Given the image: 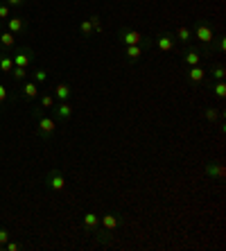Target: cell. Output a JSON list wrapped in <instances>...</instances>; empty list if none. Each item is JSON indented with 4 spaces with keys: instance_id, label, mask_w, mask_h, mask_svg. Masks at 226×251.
Masks as SVG:
<instances>
[{
    "instance_id": "1",
    "label": "cell",
    "mask_w": 226,
    "mask_h": 251,
    "mask_svg": "<svg viewBox=\"0 0 226 251\" xmlns=\"http://www.w3.org/2000/svg\"><path fill=\"white\" fill-rule=\"evenodd\" d=\"M192 36L199 41V50H202L203 54H213V50H210V46H213V41H215L213 25L206 23V21H197V25L192 27Z\"/></svg>"
},
{
    "instance_id": "2",
    "label": "cell",
    "mask_w": 226,
    "mask_h": 251,
    "mask_svg": "<svg viewBox=\"0 0 226 251\" xmlns=\"http://www.w3.org/2000/svg\"><path fill=\"white\" fill-rule=\"evenodd\" d=\"M118 41L122 43V46H140V43H147L149 39L143 34V32H138V29L120 27L118 29Z\"/></svg>"
},
{
    "instance_id": "3",
    "label": "cell",
    "mask_w": 226,
    "mask_h": 251,
    "mask_svg": "<svg viewBox=\"0 0 226 251\" xmlns=\"http://www.w3.org/2000/svg\"><path fill=\"white\" fill-rule=\"evenodd\" d=\"M32 113H34V118H36V127H39V134H41V138L48 140L50 136L57 131V123H54L50 116H43L41 109H34Z\"/></svg>"
},
{
    "instance_id": "4",
    "label": "cell",
    "mask_w": 226,
    "mask_h": 251,
    "mask_svg": "<svg viewBox=\"0 0 226 251\" xmlns=\"http://www.w3.org/2000/svg\"><path fill=\"white\" fill-rule=\"evenodd\" d=\"M66 186H68V179L61 170H50L48 175H45V188L52 190V193H64Z\"/></svg>"
},
{
    "instance_id": "5",
    "label": "cell",
    "mask_w": 226,
    "mask_h": 251,
    "mask_svg": "<svg viewBox=\"0 0 226 251\" xmlns=\"http://www.w3.org/2000/svg\"><path fill=\"white\" fill-rule=\"evenodd\" d=\"M154 46L158 48L161 52H179V41L172 32H158Z\"/></svg>"
},
{
    "instance_id": "6",
    "label": "cell",
    "mask_w": 226,
    "mask_h": 251,
    "mask_svg": "<svg viewBox=\"0 0 226 251\" xmlns=\"http://www.w3.org/2000/svg\"><path fill=\"white\" fill-rule=\"evenodd\" d=\"M12 59H14V66L18 68H30L32 61H34V50L27 46L23 48H14L12 50Z\"/></svg>"
},
{
    "instance_id": "7",
    "label": "cell",
    "mask_w": 226,
    "mask_h": 251,
    "mask_svg": "<svg viewBox=\"0 0 226 251\" xmlns=\"http://www.w3.org/2000/svg\"><path fill=\"white\" fill-rule=\"evenodd\" d=\"M149 48H154V41H152V39H149L147 43H140V46H122V50H125L127 61H136V59L143 57L145 50H149Z\"/></svg>"
},
{
    "instance_id": "8",
    "label": "cell",
    "mask_w": 226,
    "mask_h": 251,
    "mask_svg": "<svg viewBox=\"0 0 226 251\" xmlns=\"http://www.w3.org/2000/svg\"><path fill=\"white\" fill-rule=\"evenodd\" d=\"M5 23H7V32H12L14 36L27 32V21H25L23 16H9Z\"/></svg>"
},
{
    "instance_id": "9",
    "label": "cell",
    "mask_w": 226,
    "mask_h": 251,
    "mask_svg": "<svg viewBox=\"0 0 226 251\" xmlns=\"http://www.w3.org/2000/svg\"><path fill=\"white\" fill-rule=\"evenodd\" d=\"M100 226L104 228V231H109V233H113V231L120 226V215L118 213H104V215L100 217Z\"/></svg>"
},
{
    "instance_id": "10",
    "label": "cell",
    "mask_w": 226,
    "mask_h": 251,
    "mask_svg": "<svg viewBox=\"0 0 226 251\" xmlns=\"http://www.w3.org/2000/svg\"><path fill=\"white\" fill-rule=\"evenodd\" d=\"M52 113L57 116V120H59V123H68V120H70V116H72V106H70V102L66 100V102H59V104H54Z\"/></svg>"
},
{
    "instance_id": "11",
    "label": "cell",
    "mask_w": 226,
    "mask_h": 251,
    "mask_svg": "<svg viewBox=\"0 0 226 251\" xmlns=\"http://www.w3.org/2000/svg\"><path fill=\"white\" fill-rule=\"evenodd\" d=\"M202 50L199 48H195V46H185V50H183V61L188 66H199L202 64Z\"/></svg>"
},
{
    "instance_id": "12",
    "label": "cell",
    "mask_w": 226,
    "mask_h": 251,
    "mask_svg": "<svg viewBox=\"0 0 226 251\" xmlns=\"http://www.w3.org/2000/svg\"><path fill=\"white\" fill-rule=\"evenodd\" d=\"M21 98L27 100V102H32V100L39 98V84L32 82V79H27V82H23V86H21Z\"/></svg>"
},
{
    "instance_id": "13",
    "label": "cell",
    "mask_w": 226,
    "mask_h": 251,
    "mask_svg": "<svg viewBox=\"0 0 226 251\" xmlns=\"http://www.w3.org/2000/svg\"><path fill=\"white\" fill-rule=\"evenodd\" d=\"M206 75H208V70H203L202 66H190L188 68V82L195 84V86H199V84H203V79H206Z\"/></svg>"
},
{
    "instance_id": "14",
    "label": "cell",
    "mask_w": 226,
    "mask_h": 251,
    "mask_svg": "<svg viewBox=\"0 0 226 251\" xmlns=\"http://www.w3.org/2000/svg\"><path fill=\"white\" fill-rule=\"evenodd\" d=\"M82 226H84V231H86V233H93V231L100 226V215H97V213H93V210H89V213L84 215V220H82Z\"/></svg>"
},
{
    "instance_id": "15",
    "label": "cell",
    "mask_w": 226,
    "mask_h": 251,
    "mask_svg": "<svg viewBox=\"0 0 226 251\" xmlns=\"http://www.w3.org/2000/svg\"><path fill=\"white\" fill-rule=\"evenodd\" d=\"M203 175L208 176V179H215V181H222L224 179V168H222L220 163H206V168H203Z\"/></svg>"
},
{
    "instance_id": "16",
    "label": "cell",
    "mask_w": 226,
    "mask_h": 251,
    "mask_svg": "<svg viewBox=\"0 0 226 251\" xmlns=\"http://www.w3.org/2000/svg\"><path fill=\"white\" fill-rule=\"evenodd\" d=\"M174 36H177L179 43H183V46H190V41H192V27H190V25H181V27H177Z\"/></svg>"
},
{
    "instance_id": "17",
    "label": "cell",
    "mask_w": 226,
    "mask_h": 251,
    "mask_svg": "<svg viewBox=\"0 0 226 251\" xmlns=\"http://www.w3.org/2000/svg\"><path fill=\"white\" fill-rule=\"evenodd\" d=\"M0 48H2V52H9L16 48V36L12 32H0Z\"/></svg>"
},
{
    "instance_id": "18",
    "label": "cell",
    "mask_w": 226,
    "mask_h": 251,
    "mask_svg": "<svg viewBox=\"0 0 226 251\" xmlns=\"http://www.w3.org/2000/svg\"><path fill=\"white\" fill-rule=\"evenodd\" d=\"M54 100H59V102H66V100L70 98L72 95V88L68 86V84L66 82H61V84H57V86H54Z\"/></svg>"
},
{
    "instance_id": "19",
    "label": "cell",
    "mask_w": 226,
    "mask_h": 251,
    "mask_svg": "<svg viewBox=\"0 0 226 251\" xmlns=\"http://www.w3.org/2000/svg\"><path fill=\"white\" fill-rule=\"evenodd\" d=\"M12 70H14V59H12V54L0 52V73H2V75H9Z\"/></svg>"
},
{
    "instance_id": "20",
    "label": "cell",
    "mask_w": 226,
    "mask_h": 251,
    "mask_svg": "<svg viewBox=\"0 0 226 251\" xmlns=\"http://www.w3.org/2000/svg\"><path fill=\"white\" fill-rule=\"evenodd\" d=\"M203 118H206L208 123H217V125L222 123V113H220L217 106H208V109H203Z\"/></svg>"
},
{
    "instance_id": "21",
    "label": "cell",
    "mask_w": 226,
    "mask_h": 251,
    "mask_svg": "<svg viewBox=\"0 0 226 251\" xmlns=\"http://www.w3.org/2000/svg\"><path fill=\"white\" fill-rule=\"evenodd\" d=\"M208 73L213 75L215 82H220V79H226V68H224V64H215V66H210Z\"/></svg>"
},
{
    "instance_id": "22",
    "label": "cell",
    "mask_w": 226,
    "mask_h": 251,
    "mask_svg": "<svg viewBox=\"0 0 226 251\" xmlns=\"http://www.w3.org/2000/svg\"><path fill=\"white\" fill-rule=\"evenodd\" d=\"M210 91H213V93L217 95L220 100H224L226 98V82H224V79H220V82L210 84Z\"/></svg>"
},
{
    "instance_id": "23",
    "label": "cell",
    "mask_w": 226,
    "mask_h": 251,
    "mask_svg": "<svg viewBox=\"0 0 226 251\" xmlns=\"http://www.w3.org/2000/svg\"><path fill=\"white\" fill-rule=\"evenodd\" d=\"M79 32H82V36H86V39H90V36L95 34V32H93V23H90V18H86V21L79 23Z\"/></svg>"
},
{
    "instance_id": "24",
    "label": "cell",
    "mask_w": 226,
    "mask_h": 251,
    "mask_svg": "<svg viewBox=\"0 0 226 251\" xmlns=\"http://www.w3.org/2000/svg\"><path fill=\"white\" fill-rule=\"evenodd\" d=\"M45 79H48V70H45V68H34V70H32V82L43 84Z\"/></svg>"
},
{
    "instance_id": "25",
    "label": "cell",
    "mask_w": 226,
    "mask_h": 251,
    "mask_svg": "<svg viewBox=\"0 0 226 251\" xmlns=\"http://www.w3.org/2000/svg\"><path fill=\"white\" fill-rule=\"evenodd\" d=\"M54 104H57V100H54L52 93H43L41 95V109H50V111H52Z\"/></svg>"
},
{
    "instance_id": "26",
    "label": "cell",
    "mask_w": 226,
    "mask_h": 251,
    "mask_svg": "<svg viewBox=\"0 0 226 251\" xmlns=\"http://www.w3.org/2000/svg\"><path fill=\"white\" fill-rule=\"evenodd\" d=\"M27 70L30 68H18V66H14V70L9 75L14 77V82H25V79H27Z\"/></svg>"
},
{
    "instance_id": "27",
    "label": "cell",
    "mask_w": 226,
    "mask_h": 251,
    "mask_svg": "<svg viewBox=\"0 0 226 251\" xmlns=\"http://www.w3.org/2000/svg\"><path fill=\"white\" fill-rule=\"evenodd\" d=\"M210 50H213V52L224 54L226 52V39L224 36H215V46H210Z\"/></svg>"
},
{
    "instance_id": "28",
    "label": "cell",
    "mask_w": 226,
    "mask_h": 251,
    "mask_svg": "<svg viewBox=\"0 0 226 251\" xmlns=\"http://www.w3.org/2000/svg\"><path fill=\"white\" fill-rule=\"evenodd\" d=\"M90 23H93V32H95V34H102V32H104L102 21H100V14H90Z\"/></svg>"
},
{
    "instance_id": "29",
    "label": "cell",
    "mask_w": 226,
    "mask_h": 251,
    "mask_svg": "<svg viewBox=\"0 0 226 251\" xmlns=\"http://www.w3.org/2000/svg\"><path fill=\"white\" fill-rule=\"evenodd\" d=\"M9 238H12V233H9L5 226H0V249H2V247L9 242Z\"/></svg>"
},
{
    "instance_id": "30",
    "label": "cell",
    "mask_w": 226,
    "mask_h": 251,
    "mask_svg": "<svg viewBox=\"0 0 226 251\" xmlns=\"http://www.w3.org/2000/svg\"><path fill=\"white\" fill-rule=\"evenodd\" d=\"M9 16H12V7L7 5V2H2V5H0V18H2V21H7Z\"/></svg>"
},
{
    "instance_id": "31",
    "label": "cell",
    "mask_w": 226,
    "mask_h": 251,
    "mask_svg": "<svg viewBox=\"0 0 226 251\" xmlns=\"http://www.w3.org/2000/svg\"><path fill=\"white\" fill-rule=\"evenodd\" d=\"M2 249H7V251H18V249H23V245H18V242H7Z\"/></svg>"
},
{
    "instance_id": "32",
    "label": "cell",
    "mask_w": 226,
    "mask_h": 251,
    "mask_svg": "<svg viewBox=\"0 0 226 251\" xmlns=\"http://www.w3.org/2000/svg\"><path fill=\"white\" fill-rule=\"evenodd\" d=\"M7 98H9V95H7V86H5V84H0V104H2V102H7Z\"/></svg>"
},
{
    "instance_id": "33",
    "label": "cell",
    "mask_w": 226,
    "mask_h": 251,
    "mask_svg": "<svg viewBox=\"0 0 226 251\" xmlns=\"http://www.w3.org/2000/svg\"><path fill=\"white\" fill-rule=\"evenodd\" d=\"M9 7H23L25 5V0H5Z\"/></svg>"
}]
</instances>
